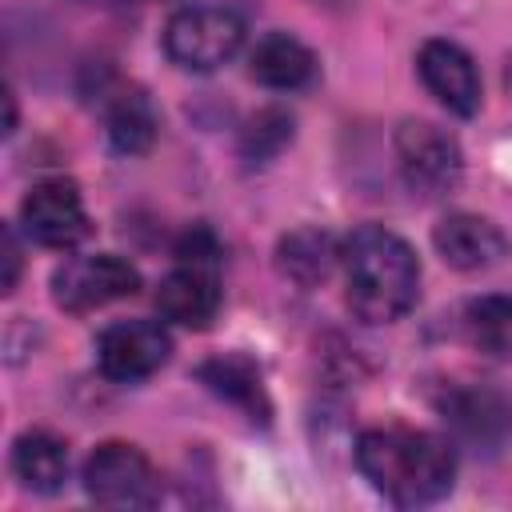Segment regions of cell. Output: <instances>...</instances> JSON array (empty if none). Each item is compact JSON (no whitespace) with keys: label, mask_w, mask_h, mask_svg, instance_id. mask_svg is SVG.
<instances>
[{"label":"cell","mask_w":512,"mask_h":512,"mask_svg":"<svg viewBox=\"0 0 512 512\" xmlns=\"http://www.w3.org/2000/svg\"><path fill=\"white\" fill-rule=\"evenodd\" d=\"M360 476L392 504H432L452 488L456 456L452 444L420 428H368L356 440Z\"/></svg>","instance_id":"cell-1"},{"label":"cell","mask_w":512,"mask_h":512,"mask_svg":"<svg viewBox=\"0 0 512 512\" xmlns=\"http://www.w3.org/2000/svg\"><path fill=\"white\" fill-rule=\"evenodd\" d=\"M240 44H244V20L220 4L180 8L164 24V52L172 64L188 72H216L240 52Z\"/></svg>","instance_id":"cell-4"},{"label":"cell","mask_w":512,"mask_h":512,"mask_svg":"<svg viewBox=\"0 0 512 512\" xmlns=\"http://www.w3.org/2000/svg\"><path fill=\"white\" fill-rule=\"evenodd\" d=\"M336 260H340V244L320 228H296L280 240V272L304 288L328 280Z\"/></svg>","instance_id":"cell-16"},{"label":"cell","mask_w":512,"mask_h":512,"mask_svg":"<svg viewBox=\"0 0 512 512\" xmlns=\"http://www.w3.org/2000/svg\"><path fill=\"white\" fill-rule=\"evenodd\" d=\"M432 244L440 252V260L456 272H484V268H496L512 244L504 236L500 224H492L488 216H476V212H452L436 224L432 232Z\"/></svg>","instance_id":"cell-11"},{"label":"cell","mask_w":512,"mask_h":512,"mask_svg":"<svg viewBox=\"0 0 512 512\" xmlns=\"http://www.w3.org/2000/svg\"><path fill=\"white\" fill-rule=\"evenodd\" d=\"M12 472L32 492H56L68 476V448L48 432H24L12 444Z\"/></svg>","instance_id":"cell-15"},{"label":"cell","mask_w":512,"mask_h":512,"mask_svg":"<svg viewBox=\"0 0 512 512\" xmlns=\"http://www.w3.org/2000/svg\"><path fill=\"white\" fill-rule=\"evenodd\" d=\"M464 336L476 352L512 360V296H480L464 308Z\"/></svg>","instance_id":"cell-17"},{"label":"cell","mask_w":512,"mask_h":512,"mask_svg":"<svg viewBox=\"0 0 512 512\" xmlns=\"http://www.w3.org/2000/svg\"><path fill=\"white\" fill-rule=\"evenodd\" d=\"M200 380H204L216 396H224V400H232L236 408H244L252 420H268V400H264L260 376H256V368H252L248 360H240V356L208 360V364L200 368Z\"/></svg>","instance_id":"cell-18"},{"label":"cell","mask_w":512,"mask_h":512,"mask_svg":"<svg viewBox=\"0 0 512 512\" xmlns=\"http://www.w3.org/2000/svg\"><path fill=\"white\" fill-rule=\"evenodd\" d=\"M416 72L424 88L456 116H476L480 112V72L472 56L452 44V40H428L416 56Z\"/></svg>","instance_id":"cell-12"},{"label":"cell","mask_w":512,"mask_h":512,"mask_svg":"<svg viewBox=\"0 0 512 512\" xmlns=\"http://www.w3.org/2000/svg\"><path fill=\"white\" fill-rule=\"evenodd\" d=\"M180 268H172L156 288V308L164 320L184 328H208L220 312V280H216V240L200 228L180 244Z\"/></svg>","instance_id":"cell-3"},{"label":"cell","mask_w":512,"mask_h":512,"mask_svg":"<svg viewBox=\"0 0 512 512\" xmlns=\"http://www.w3.org/2000/svg\"><path fill=\"white\" fill-rule=\"evenodd\" d=\"M4 292H12L16 288V272H20V248H16V236H12V228H4Z\"/></svg>","instance_id":"cell-20"},{"label":"cell","mask_w":512,"mask_h":512,"mask_svg":"<svg viewBox=\"0 0 512 512\" xmlns=\"http://www.w3.org/2000/svg\"><path fill=\"white\" fill-rule=\"evenodd\" d=\"M396 160L404 184L420 196H444L464 176V152L456 136H448L428 120H404L396 128Z\"/></svg>","instance_id":"cell-6"},{"label":"cell","mask_w":512,"mask_h":512,"mask_svg":"<svg viewBox=\"0 0 512 512\" xmlns=\"http://www.w3.org/2000/svg\"><path fill=\"white\" fill-rule=\"evenodd\" d=\"M248 72L252 80H260L264 88H280V92H292V88H304L312 84L316 76V56L308 44H300L296 36L288 32H268L252 56H248Z\"/></svg>","instance_id":"cell-13"},{"label":"cell","mask_w":512,"mask_h":512,"mask_svg":"<svg viewBox=\"0 0 512 512\" xmlns=\"http://www.w3.org/2000/svg\"><path fill=\"white\" fill-rule=\"evenodd\" d=\"M172 356V336L156 320H116L96 336V364L108 380L132 384L164 368Z\"/></svg>","instance_id":"cell-8"},{"label":"cell","mask_w":512,"mask_h":512,"mask_svg":"<svg viewBox=\"0 0 512 512\" xmlns=\"http://www.w3.org/2000/svg\"><path fill=\"white\" fill-rule=\"evenodd\" d=\"M140 288L136 264L124 256L100 252V256H72L52 272V300L64 312H92L120 296H132Z\"/></svg>","instance_id":"cell-7"},{"label":"cell","mask_w":512,"mask_h":512,"mask_svg":"<svg viewBox=\"0 0 512 512\" xmlns=\"http://www.w3.org/2000/svg\"><path fill=\"white\" fill-rule=\"evenodd\" d=\"M440 416L472 444H500L512 428V396L492 380L452 384L440 396Z\"/></svg>","instance_id":"cell-10"},{"label":"cell","mask_w":512,"mask_h":512,"mask_svg":"<svg viewBox=\"0 0 512 512\" xmlns=\"http://www.w3.org/2000/svg\"><path fill=\"white\" fill-rule=\"evenodd\" d=\"M104 124H108V140H112V148L124 152V156L148 152L152 140H156V128H160L156 108H152V100H148L140 88H120V92L108 100V116H104Z\"/></svg>","instance_id":"cell-14"},{"label":"cell","mask_w":512,"mask_h":512,"mask_svg":"<svg viewBox=\"0 0 512 512\" xmlns=\"http://www.w3.org/2000/svg\"><path fill=\"white\" fill-rule=\"evenodd\" d=\"M288 140H292V116L284 108H264L248 120V128L240 136V152L260 164V160H272Z\"/></svg>","instance_id":"cell-19"},{"label":"cell","mask_w":512,"mask_h":512,"mask_svg":"<svg viewBox=\"0 0 512 512\" xmlns=\"http://www.w3.org/2000/svg\"><path fill=\"white\" fill-rule=\"evenodd\" d=\"M84 488L104 508H152L160 500V476L136 444L108 440L84 464Z\"/></svg>","instance_id":"cell-5"},{"label":"cell","mask_w":512,"mask_h":512,"mask_svg":"<svg viewBox=\"0 0 512 512\" xmlns=\"http://www.w3.org/2000/svg\"><path fill=\"white\" fill-rule=\"evenodd\" d=\"M344 300L364 324L400 320L420 296V264L408 240L380 224H360L340 244Z\"/></svg>","instance_id":"cell-2"},{"label":"cell","mask_w":512,"mask_h":512,"mask_svg":"<svg viewBox=\"0 0 512 512\" xmlns=\"http://www.w3.org/2000/svg\"><path fill=\"white\" fill-rule=\"evenodd\" d=\"M24 232L44 248H72L88 236V212L80 200V188L64 176H48L32 184V192L20 204Z\"/></svg>","instance_id":"cell-9"}]
</instances>
